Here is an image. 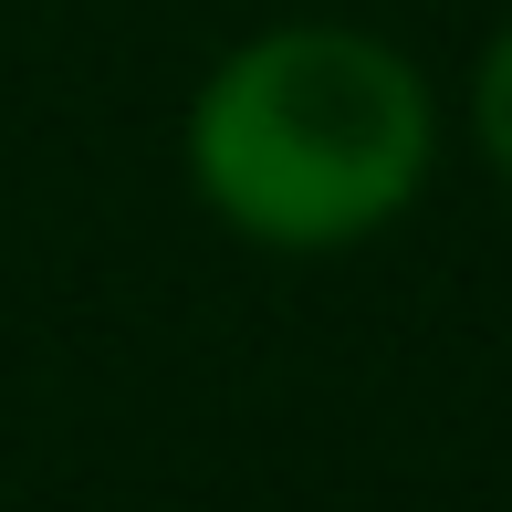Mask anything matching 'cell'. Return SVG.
<instances>
[{"label":"cell","mask_w":512,"mask_h":512,"mask_svg":"<svg viewBox=\"0 0 512 512\" xmlns=\"http://www.w3.org/2000/svg\"><path fill=\"white\" fill-rule=\"evenodd\" d=\"M439 105L418 63L345 21L251 32L189 115V178L262 251H345L429 189Z\"/></svg>","instance_id":"1"},{"label":"cell","mask_w":512,"mask_h":512,"mask_svg":"<svg viewBox=\"0 0 512 512\" xmlns=\"http://www.w3.org/2000/svg\"><path fill=\"white\" fill-rule=\"evenodd\" d=\"M471 126H481V147H492V168L512 178V21L492 32V53H481V84H471Z\"/></svg>","instance_id":"2"}]
</instances>
